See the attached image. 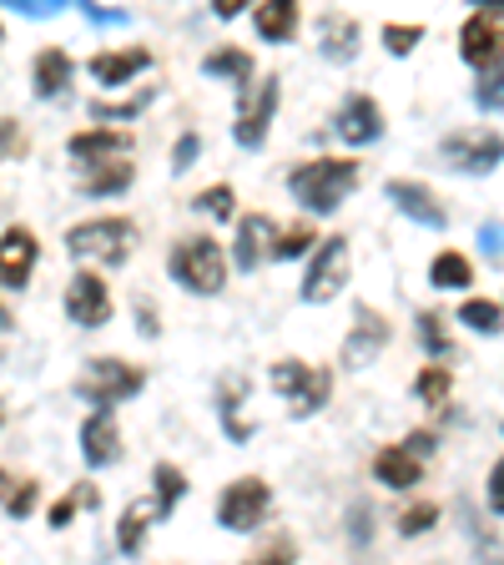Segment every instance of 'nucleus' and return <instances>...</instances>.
Masks as SVG:
<instances>
[{"instance_id":"f257e3e1","label":"nucleus","mask_w":504,"mask_h":565,"mask_svg":"<svg viewBox=\"0 0 504 565\" xmlns=\"http://www.w3.org/2000/svg\"><path fill=\"white\" fill-rule=\"evenodd\" d=\"M358 177H364V167L353 162V157H313V162H298L288 172V192H293V202L303 212L329 217V212H339L353 198Z\"/></svg>"},{"instance_id":"f03ea898","label":"nucleus","mask_w":504,"mask_h":565,"mask_svg":"<svg viewBox=\"0 0 504 565\" xmlns=\"http://www.w3.org/2000/svg\"><path fill=\"white\" fill-rule=\"evenodd\" d=\"M167 273H172L176 288L202 298H217L227 288V253L217 237L197 233V237H176L172 253H167Z\"/></svg>"},{"instance_id":"7ed1b4c3","label":"nucleus","mask_w":504,"mask_h":565,"mask_svg":"<svg viewBox=\"0 0 504 565\" xmlns=\"http://www.w3.org/2000/svg\"><path fill=\"white\" fill-rule=\"evenodd\" d=\"M141 388H147V369L117 359V353H101L76 374V399L92 404V409H117V404L137 399Z\"/></svg>"},{"instance_id":"20e7f679","label":"nucleus","mask_w":504,"mask_h":565,"mask_svg":"<svg viewBox=\"0 0 504 565\" xmlns=\"http://www.w3.org/2000/svg\"><path fill=\"white\" fill-rule=\"evenodd\" d=\"M137 243V223L131 217H86V223L66 227V253L76 263H101V268H121Z\"/></svg>"},{"instance_id":"39448f33","label":"nucleus","mask_w":504,"mask_h":565,"mask_svg":"<svg viewBox=\"0 0 504 565\" xmlns=\"http://www.w3.org/2000/svg\"><path fill=\"white\" fill-rule=\"evenodd\" d=\"M268 384L288 399L293 419H313V414L333 399V369L303 364V359H278V364L268 369Z\"/></svg>"},{"instance_id":"423d86ee","label":"nucleus","mask_w":504,"mask_h":565,"mask_svg":"<svg viewBox=\"0 0 504 565\" xmlns=\"http://www.w3.org/2000/svg\"><path fill=\"white\" fill-rule=\"evenodd\" d=\"M278 96H282V76H258L253 86L237 92V117H233V141L243 152H262L268 147L272 117H278Z\"/></svg>"},{"instance_id":"0eeeda50","label":"nucleus","mask_w":504,"mask_h":565,"mask_svg":"<svg viewBox=\"0 0 504 565\" xmlns=\"http://www.w3.org/2000/svg\"><path fill=\"white\" fill-rule=\"evenodd\" d=\"M268 515H272V484L262 480V475H243V480H227L223 494H217V525L233 530V535H247V530H258Z\"/></svg>"},{"instance_id":"6e6552de","label":"nucleus","mask_w":504,"mask_h":565,"mask_svg":"<svg viewBox=\"0 0 504 565\" xmlns=\"http://www.w3.org/2000/svg\"><path fill=\"white\" fill-rule=\"evenodd\" d=\"M348 268H353L348 237L343 233L323 237L318 253L308 258V273H303V303H333V298L348 288Z\"/></svg>"},{"instance_id":"1a4fd4ad","label":"nucleus","mask_w":504,"mask_h":565,"mask_svg":"<svg viewBox=\"0 0 504 565\" xmlns=\"http://www.w3.org/2000/svg\"><path fill=\"white\" fill-rule=\"evenodd\" d=\"M439 157H444L454 172H464V177H484V172H494V167L504 162V137L500 131H490V127H459V131H449V137L439 141Z\"/></svg>"},{"instance_id":"9d476101","label":"nucleus","mask_w":504,"mask_h":565,"mask_svg":"<svg viewBox=\"0 0 504 565\" xmlns=\"http://www.w3.org/2000/svg\"><path fill=\"white\" fill-rule=\"evenodd\" d=\"M61 308H66V318L76 323V329H101V323H111V313H117L106 278H101V273H92V268H76V273H71Z\"/></svg>"},{"instance_id":"9b49d317","label":"nucleus","mask_w":504,"mask_h":565,"mask_svg":"<svg viewBox=\"0 0 504 565\" xmlns=\"http://www.w3.org/2000/svg\"><path fill=\"white\" fill-rule=\"evenodd\" d=\"M388 339H394V323H388L378 308H368V303H358V313H353V329H348V339H343V369H368V364H378V353L388 349Z\"/></svg>"},{"instance_id":"f8f14e48","label":"nucleus","mask_w":504,"mask_h":565,"mask_svg":"<svg viewBox=\"0 0 504 565\" xmlns=\"http://www.w3.org/2000/svg\"><path fill=\"white\" fill-rule=\"evenodd\" d=\"M459 56H464V66L480 71V76L494 71L504 61V21H494V15H484L480 6H474V11L464 15V25H459Z\"/></svg>"},{"instance_id":"ddd939ff","label":"nucleus","mask_w":504,"mask_h":565,"mask_svg":"<svg viewBox=\"0 0 504 565\" xmlns=\"http://www.w3.org/2000/svg\"><path fill=\"white\" fill-rule=\"evenodd\" d=\"M329 131L339 141H348V147H368V141L384 137V106H378L368 92H348L339 102V111H333Z\"/></svg>"},{"instance_id":"4468645a","label":"nucleus","mask_w":504,"mask_h":565,"mask_svg":"<svg viewBox=\"0 0 504 565\" xmlns=\"http://www.w3.org/2000/svg\"><path fill=\"white\" fill-rule=\"evenodd\" d=\"M384 192H388V202L409 217V223H419V227H449V212H444V202L435 198V188L429 182H414V177H388L384 182Z\"/></svg>"},{"instance_id":"2eb2a0df","label":"nucleus","mask_w":504,"mask_h":565,"mask_svg":"<svg viewBox=\"0 0 504 565\" xmlns=\"http://www.w3.org/2000/svg\"><path fill=\"white\" fill-rule=\"evenodd\" d=\"M282 227L272 223L268 212H243L237 217V237H233V268L237 273H253L272 258V243H278Z\"/></svg>"},{"instance_id":"dca6fc26","label":"nucleus","mask_w":504,"mask_h":565,"mask_svg":"<svg viewBox=\"0 0 504 565\" xmlns=\"http://www.w3.org/2000/svg\"><path fill=\"white\" fill-rule=\"evenodd\" d=\"M35 258H41V243H35L31 227H21V223L6 227V233H0V288H11V294L31 288Z\"/></svg>"},{"instance_id":"f3484780","label":"nucleus","mask_w":504,"mask_h":565,"mask_svg":"<svg viewBox=\"0 0 504 565\" xmlns=\"http://www.w3.org/2000/svg\"><path fill=\"white\" fill-rule=\"evenodd\" d=\"M66 152L82 167H101V162H121L131 152V131L127 127H82L66 137Z\"/></svg>"},{"instance_id":"a211bd4d","label":"nucleus","mask_w":504,"mask_h":565,"mask_svg":"<svg viewBox=\"0 0 504 565\" xmlns=\"http://www.w3.org/2000/svg\"><path fill=\"white\" fill-rule=\"evenodd\" d=\"M82 459L92 470H111L121 459V424L111 409H92L82 419Z\"/></svg>"},{"instance_id":"6ab92c4d","label":"nucleus","mask_w":504,"mask_h":565,"mask_svg":"<svg viewBox=\"0 0 504 565\" xmlns=\"http://www.w3.org/2000/svg\"><path fill=\"white\" fill-rule=\"evenodd\" d=\"M86 71H92L96 86H127V82H137L141 71H152V51H147V46L96 51V56L86 61Z\"/></svg>"},{"instance_id":"aec40b11","label":"nucleus","mask_w":504,"mask_h":565,"mask_svg":"<svg viewBox=\"0 0 504 565\" xmlns=\"http://www.w3.org/2000/svg\"><path fill=\"white\" fill-rule=\"evenodd\" d=\"M358 46H364V25L343 11H323V21H318V51H323V61L348 66L358 56Z\"/></svg>"},{"instance_id":"412c9836","label":"nucleus","mask_w":504,"mask_h":565,"mask_svg":"<svg viewBox=\"0 0 504 565\" xmlns=\"http://www.w3.org/2000/svg\"><path fill=\"white\" fill-rule=\"evenodd\" d=\"M71 76H76L71 51H61V46H41V51H35V61H31V92L41 96V102H56V96L71 86Z\"/></svg>"},{"instance_id":"4be33fe9","label":"nucleus","mask_w":504,"mask_h":565,"mask_svg":"<svg viewBox=\"0 0 504 565\" xmlns=\"http://www.w3.org/2000/svg\"><path fill=\"white\" fill-rule=\"evenodd\" d=\"M157 520H167V510L157 505V494H147V500H131V505L121 510V520H117V551L121 555H141V545H147V530H152Z\"/></svg>"},{"instance_id":"5701e85b","label":"nucleus","mask_w":504,"mask_h":565,"mask_svg":"<svg viewBox=\"0 0 504 565\" xmlns=\"http://www.w3.org/2000/svg\"><path fill=\"white\" fill-rule=\"evenodd\" d=\"M298 25H303V11H298L293 0H262V6H253V31L262 41H272V46L293 41Z\"/></svg>"},{"instance_id":"b1692460","label":"nucleus","mask_w":504,"mask_h":565,"mask_svg":"<svg viewBox=\"0 0 504 565\" xmlns=\"http://www.w3.org/2000/svg\"><path fill=\"white\" fill-rule=\"evenodd\" d=\"M374 480L384 484V490H414V484L423 480V465L404 445H384L374 455Z\"/></svg>"},{"instance_id":"393cba45","label":"nucleus","mask_w":504,"mask_h":565,"mask_svg":"<svg viewBox=\"0 0 504 565\" xmlns=\"http://www.w3.org/2000/svg\"><path fill=\"white\" fill-rule=\"evenodd\" d=\"M253 71H258V61H253V51H243V46H217L202 56V76H227V82H237V92L253 86Z\"/></svg>"},{"instance_id":"a878e982","label":"nucleus","mask_w":504,"mask_h":565,"mask_svg":"<svg viewBox=\"0 0 504 565\" xmlns=\"http://www.w3.org/2000/svg\"><path fill=\"white\" fill-rule=\"evenodd\" d=\"M137 182V167L121 157V162H101V167H86L82 172V192L86 198H121V192Z\"/></svg>"},{"instance_id":"bb28decb","label":"nucleus","mask_w":504,"mask_h":565,"mask_svg":"<svg viewBox=\"0 0 504 565\" xmlns=\"http://www.w3.org/2000/svg\"><path fill=\"white\" fill-rule=\"evenodd\" d=\"M237 399H247V379L227 374L223 384H217V419H223V435L233 439V445H243V439H253V424L237 419Z\"/></svg>"},{"instance_id":"cd10ccee","label":"nucleus","mask_w":504,"mask_h":565,"mask_svg":"<svg viewBox=\"0 0 504 565\" xmlns=\"http://www.w3.org/2000/svg\"><path fill=\"white\" fill-rule=\"evenodd\" d=\"M429 282H435V288H470L474 263L464 258V253H454V247H444V253H435V263H429Z\"/></svg>"},{"instance_id":"c85d7f7f","label":"nucleus","mask_w":504,"mask_h":565,"mask_svg":"<svg viewBox=\"0 0 504 565\" xmlns=\"http://www.w3.org/2000/svg\"><path fill=\"white\" fill-rule=\"evenodd\" d=\"M459 323L484 333V339H494V333H504V308L494 303V298H464V303H459Z\"/></svg>"},{"instance_id":"c756f323","label":"nucleus","mask_w":504,"mask_h":565,"mask_svg":"<svg viewBox=\"0 0 504 565\" xmlns=\"http://www.w3.org/2000/svg\"><path fill=\"white\" fill-rule=\"evenodd\" d=\"M101 505V494H96V484H71L66 494H61L56 505L46 510V525L51 530H66L71 520H76V510H96Z\"/></svg>"},{"instance_id":"7c9ffc66","label":"nucleus","mask_w":504,"mask_h":565,"mask_svg":"<svg viewBox=\"0 0 504 565\" xmlns=\"http://www.w3.org/2000/svg\"><path fill=\"white\" fill-rule=\"evenodd\" d=\"M449 394H454V374H449L444 364H429L419 369V379H414V399L429 404V409H444Z\"/></svg>"},{"instance_id":"2f4dec72","label":"nucleus","mask_w":504,"mask_h":565,"mask_svg":"<svg viewBox=\"0 0 504 565\" xmlns=\"http://www.w3.org/2000/svg\"><path fill=\"white\" fill-rule=\"evenodd\" d=\"M152 494H157V505L172 515V510L182 505V494H187V475L176 470L172 459H157L152 465Z\"/></svg>"},{"instance_id":"473e14b6","label":"nucleus","mask_w":504,"mask_h":565,"mask_svg":"<svg viewBox=\"0 0 504 565\" xmlns=\"http://www.w3.org/2000/svg\"><path fill=\"white\" fill-rule=\"evenodd\" d=\"M152 102H157V86H141V92L121 96V102H92V117L96 121H137Z\"/></svg>"},{"instance_id":"72a5a7b5","label":"nucleus","mask_w":504,"mask_h":565,"mask_svg":"<svg viewBox=\"0 0 504 565\" xmlns=\"http://www.w3.org/2000/svg\"><path fill=\"white\" fill-rule=\"evenodd\" d=\"M414 329H419V343H423V353H429V359H435V364H444L449 353H454V339H449L444 318H439L435 308H423V313L414 318Z\"/></svg>"},{"instance_id":"f704fd0d","label":"nucleus","mask_w":504,"mask_h":565,"mask_svg":"<svg viewBox=\"0 0 504 565\" xmlns=\"http://www.w3.org/2000/svg\"><path fill=\"white\" fill-rule=\"evenodd\" d=\"M303 253H318V233L308 223H293V227H282L278 243H272V263H293L303 258Z\"/></svg>"},{"instance_id":"c9c22d12","label":"nucleus","mask_w":504,"mask_h":565,"mask_svg":"<svg viewBox=\"0 0 504 565\" xmlns=\"http://www.w3.org/2000/svg\"><path fill=\"white\" fill-rule=\"evenodd\" d=\"M192 207L207 212L212 223H233V217H237V192L227 188V182H217V188L197 192V198H192Z\"/></svg>"},{"instance_id":"e433bc0d","label":"nucleus","mask_w":504,"mask_h":565,"mask_svg":"<svg viewBox=\"0 0 504 565\" xmlns=\"http://www.w3.org/2000/svg\"><path fill=\"white\" fill-rule=\"evenodd\" d=\"M439 525V505L435 500H414L399 510V535H429Z\"/></svg>"},{"instance_id":"4c0bfd02","label":"nucleus","mask_w":504,"mask_h":565,"mask_svg":"<svg viewBox=\"0 0 504 565\" xmlns=\"http://www.w3.org/2000/svg\"><path fill=\"white\" fill-rule=\"evenodd\" d=\"M474 106L480 111H504V61L474 82Z\"/></svg>"},{"instance_id":"58836bf2","label":"nucleus","mask_w":504,"mask_h":565,"mask_svg":"<svg viewBox=\"0 0 504 565\" xmlns=\"http://www.w3.org/2000/svg\"><path fill=\"white\" fill-rule=\"evenodd\" d=\"M243 565H298V541L293 535H272L258 555H247Z\"/></svg>"},{"instance_id":"ea45409f","label":"nucleus","mask_w":504,"mask_h":565,"mask_svg":"<svg viewBox=\"0 0 504 565\" xmlns=\"http://www.w3.org/2000/svg\"><path fill=\"white\" fill-rule=\"evenodd\" d=\"M423 41V25H399V21H388L384 25V46H388V56H409L414 46H419Z\"/></svg>"},{"instance_id":"a19ab883","label":"nucleus","mask_w":504,"mask_h":565,"mask_svg":"<svg viewBox=\"0 0 504 565\" xmlns=\"http://www.w3.org/2000/svg\"><path fill=\"white\" fill-rule=\"evenodd\" d=\"M35 505H41V484L35 480H21L11 490V500H6V515L11 520H25V515H35Z\"/></svg>"},{"instance_id":"79ce46f5","label":"nucleus","mask_w":504,"mask_h":565,"mask_svg":"<svg viewBox=\"0 0 504 565\" xmlns=\"http://www.w3.org/2000/svg\"><path fill=\"white\" fill-rule=\"evenodd\" d=\"M197 157H202V137H197V131H182V137L172 141V172L176 177L192 172V167H197Z\"/></svg>"},{"instance_id":"37998d69","label":"nucleus","mask_w":504,"mask_h":565,"mask_svg":"<svg viewBox=\"0 0 504 565\" xmlns=\"http://www.w3.org/2000/svg\"><path fill=\"white\" fill-rule=\"evenodd\" d=\"M484 505H490V515H504V455L494 459V470H490V484H484Z\"/></svg>"},{"instance_id":"c03bdc74","label":"nucleus","mask_w":504,"mask_h":565,"mask_svg":"<svg viewBox=\"0 0 504 565\" xmlns=\"http://www.w3.org/2000/svg\"><path fill=\"white\" fill-rule=\"evenodd\" d=\"M368 535H374V510H368V505H353L348 510V541L353 545H368Z\"/></svg>"},{"instance_id":"a18cd8bd","label":"nucleus","mask_w":504,"mask_h":565,"mask_svg":"<svg viewBox=\"0 0 504 565\" xmlns=\"http://www.w3.org/2000/svg\"><path fill=\"white\" fill-rule=\"evenodd\" d=\"M404 449H409V455L423 465V459L439 449V435H435V429H414V435H404Z\"/></svg>"},{"instance_id":"49530a36","label":"nucleus","mask_w":504,"mask_h":565,"mask_svg":"<svg viewBox=\"0 0 504 565\" xmlns=\"http://www.w3.org/2000/svg\"><path fill=\"white\" fill-rule=\"evenodd\" d=\"M21 147H25V141H21V121L6 117V121H0V162H6V157H21Z\"/></svg>"},{"instance_id":"de8ad7c7","label":"nucleus","mask_w":504,"mask_h":565,"mask_svg":"<svg viewBox=\"0 0 504 565\" xmlns=\"http://www.w3.org/2000/svg\"><path fill=\"white\" fill-rule=\"evenodd\" d=\"M137 333L141 339H157V333H162V318H157L152 298H137Z\"/></svg>"},{"instance_id":"09e8293b","label":"nucleus","mask_w":504,"mask_h":565,"mask_svg":"<svg viewBox=\"0 0 504 565\" xmlns=\"http://www.w3.org/2000/svg\"><path fill=\"white\" fill-rule=\"evenodd\" d=\"M480 247L500 263L504 258V223H480Z\"/></svg>"},{"instance_id":"8fccbe9b","label":"nucleus","mask_w":504,"mask_h":565,"mask_svg":"<svg viewBox=\"0 0 504 565\" xmlns=\"http://www.w3.org/2000/svg\"><path fill=\"white\" fill-rule=\"evenodd\" d=\"M6 6H15L21 15H56L61 0H6Z\"/></svg>"},{"instance_id":"3c124183","label":"nucleus","mask_w":504,"mask_h":565,"mask_svg":"<svg viewBox=\"0 0 504 565\" xmlns=\"http://www.w3.org/2000/svg\"><path fill=\"white\" fill-rule=\"evenodd\" d=\"M82 15L96 25H127V11H106V6H82Z\"/></svg>"},{"instance_id":"603ef678","label":"nucleus","mask_w":504,"mask_h":565,"mask_svg":"<svg viewBox=\"0 0 504 565\" xmlns=\"http://www.w3.org/2000/svg\"><path fill=\"white\" fill-rule=\"evenodd\" d=\"M212 15H217V21H237L243 6H237V0H212Z\"/></svg>"},{"instance_id":"864d4df0","label":"nucleus","mask_w":504,"mask_h":565,"mask_svg":"<svg viewBox=\"0 0 504 565\" xmlns=\"http://www.w3.org/2000/svg\"><path fill=\"white\" fill-rule=\"evenodd\" d=\"M480 11L494 15V21H504V0H480Z\"/></svg>"},{"instance_id":"5fc2aeb1","label":"nucleus","mask_w":504,"mask_h":565,"mask_svg":"<svg viewBox=\"0 0 504 565\" xmlns=\"http://www.w3.org/2000/svg\"><path fill=\"white\" fill-rule=\"evenodd\" d=\"M6 329H15V318H11V308L0 303V333H6Z\"/></svg>"},{"instance_id":"6e6d98bb","label":"nucleus","mask_w":504,"mask_h":565,"mask_svg":"<svg viewBox=\"0 0 504 565\" xmlns=\"http://www.w3.org/2000/svg\"><path fill=\"white\" fill-rule=\"evenodd\" d=\"M11 490H15V484H11V475L0 470V500H11Z\"/></svg>"},{"instance_id":"4d7b16f0","label":"nucleus","mask_w":504,"mask_h":565,"mask_svg":"<svg viewBox=\"0 0 504 565\" xmlns=\"http://www.w3.org/2000/svg\"><path fill=\"white\" fill-rule=\"evenodd\" d=\"M0 424H6V399H0Z\"/></svg>"},{"instance_id":"13d9d810","label":"nucleus","mask_w":504,"mask_h":565,"mask_svg":"<svg viewBox=\"0 0 504 565\" xmlns=\"http://www.w3.org/2000/svg\"><path fill=\"white\" fill-rule=\"evenodd\" d=\"M0 41H6V25H0Z\"/></svg>"}]
</instances>
